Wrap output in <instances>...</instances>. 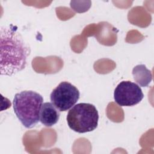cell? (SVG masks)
<instances>
[{"instance_id":"1","label":"cell","mask_w":154,"mask_h":154,"mask_svg":"<svg viewBox=\"0 0 154 154\" xmlns=\"http://www.w3.org/2000/svg\"><path fill=\"white\" fill-rule=\"evenodd\" d=\"M0 34L1 75L11 76L25 69L31 49L13 28L1 27Z\"/></svg>"},{"instance_id":"2","label":"cell","mask_w":154,"mask_h":154,"mask_svg":"<svg viewBox=\"0 0 154 154\" xmlns=\"http://www.w3.org/2000/svg\"><path fill=\"white\" fill-rule=\"evenodd\" d=\"M43 102V97L34 91L25 90L15 94L13 101L14 112L26 128H33L40 120Z\"/></svg>"},{"instance_id":"3","label":"cell","mask_w":154,"mask_h":154,"mask_svg":"<svg viewBox=\"0 0 154 154\" xmlns=\"http://www.w3.org/2000/svg\"><path fill=\"white\" fill-rule=\"evenodd\" d=\"M99 114L94 105L79 103L69 111L67 122L69 127L78 133H86L94 130L98 124Z\"/></svg>"},{"instance_id":"4","label":"cell","mask_w":154,"mask_h":154,"mask_svg":"<svg viewBox=\"0 0 154 154\" xmlns=\"http://www.w3.org/2000/svg\"><path fill=\"white\" fill-rule=\"evenodd\" d=\"M78 89L67 81L60 82L50 95L52 103L60 111H66L75 105L79 99Z\"/></svg>"},{"instance_id":"5","label":"cell","mask_w":154,"mask_h":154,"mask_svg":"<svg viewBox=\"0 0 154 154\" xmlns=\"http://www.w3.org/2000/svg\"><path fill=\"white\" fill-rule=\"evenodd\" d=\"M144 97L142 90L137 84L129 81H122L115 88V102L121 106H131L140 103Z\"/></svg>"},{"instance_id":"6","label":"cell","mask_w":154,"mask_h":154,"mask_svg":"<svg viewBox=\"0 0 154 154\" xmlns=\"http://www.w3.org/2000/svg\"><path fill=\"white\" fill-rule=\"evenodd\" d=\"M60 114L59 110L50 102L43 103L40 112V121L47 127H51L55 125L59 119Z\"/></svg>"},{"instance_id":"7","label":"cell","mask_w":154,"mask_h":154,"mask_svg":"<svg viewBox=\"0 0 154 154\" xmlns=\"http://www.w3.org/2000/svg\"><path fill=\"white\" fill-rule=\"evenodd\" d=\"M134 80L141 87H147L152 80V75L144 64L137 65L132 70Z\"/></svg>"}]
</instances>
